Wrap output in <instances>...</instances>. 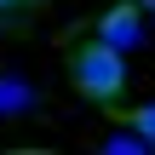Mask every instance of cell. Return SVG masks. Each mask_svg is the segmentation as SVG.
I'll return each mask as SVG.
<instances>
[{
	"instance_id": "cell-2",
	"label": "cell",
	"mask_w": 155,
	"mask_h": 155,
	"mask_svg": "<svg viewBox=\"0 0 155 155\" xmlns=\"http://www.w3.org/2000/svg\"><path fill=\"white\" fill-rule=\"evenodd\" d=\"M98 35L115 40V46H132V40H138V6H115V12H104Z\"/></svg>"
},
{
	"instance_id": "cell-1",
	"label": "cell",
	"mask_w": 155,
	"mask_h": 155,
	"mask_svg": "<svg viewBox=\"0 0 155 155\" xmlns=\"http://www.w3.org/2000/svg\"><path fill=\"white\" fill-rule=\"evenodd\" d=\"M127 46H115V40H86V46H75V86H81V98H92V104H115L121 92H127V58H121Z\"/></svg>"
},
{
	"instance_id": "cell-3",
	"label": "cell",
	"mask_w": 155,
	"mask_h": 155,
	"mask_svg": "<svg viewBox=\"0 0 155 155\" xmlns=\"http://www.w3.org/2000/svg\"><path fill=\"white\" fill-rule=\"evenodd\" d=\"M138 132H144V138H155V109H144V115H138Z\"/></svg>"
},
{
	"instance_id": "cell-5",
	"label": "cell",
	"mask_w": 155,
	"mask_h": 155,
	"mask_svg": "<svg viewBox=\"0 0 155 155\" xmlns=\"http://www.w3.org/2000/svg\"><path fill=\"white\" fill-rule=\"evenodd\" d=\"M150 6H155V0H150Z\"/></svg>"
},
{
	"instance_id": "cell-4",
	"label": "cell",
	"mask_w": 155,
	"mask_h": 155,
	"mask_svg": "<svg viewBox=\"0 0 155 155\" xmlns=\"http://www.w3.org/2000/svg\"><path fill=\"white\" fill-rule=\"evenodd\" d=\"M0 6H23V0H0Z\"/></svg>"
}]
</instances>
